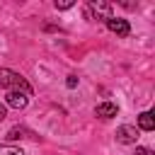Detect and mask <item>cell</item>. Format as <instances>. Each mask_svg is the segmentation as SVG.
Listing matches in <instances>:
<instances>
[{"label":"cell","mask_w":155,"mask_h":155,"mask_svg":"<svg viewBox=\"0 0 155 155\" xmlns=\"http://www.w3.org/2000/svg\"><path fill=\"white\" fill-rule=\"evenodd\" d=\"M0 87H5L7 92H24L27 97L31 94L29 82H27L19 73H15V70H10V68H0Z\"/></svg>","instance_id":"obj_1"},{"label":"cell","mask_w":155,"mask_h":155,"mask_svg":"<svg viewBox=\"0 0 155 155\" xmlns=\"http://www.w3.org/2000/svg\"><path fill=\"white\" fill-rule=\"evenodd\" d=\"M85 15L90 17V19H109L111 17V5L109 2H90L87 5V10H85Z\"/></svg>","instance_id":"obj_2"},{"label":"cell","mask_w":155,"mask_h":155,"mask_svg":"<svg viewBox=\"0 0 155 155\" xmlns=\"http://www.w3.org/2000/svg\"><path fill=\"white\" fill-rule=\"evenodd\" d=\"M116 140L124 143V145L136 143V140H138V128H136V126H128V124L119 126V128H116Z\"/></svg>","instance_id":"obj_3"},{"label":"cell","mask_w":155,"mask_h":155,"mask_svg":"<svg viewBox=\"0 0 155 155\" xmlns=\"http://www.w3.org/2000/svg\"><path fill=\"white\" fill-rule=\"evenodd\" d=\"M107 27H109V31H114L116 36H128V34H131L128 22H126V19H121V17H114V15L107 19Z\"/></svg>","instance_id":"obj_4"},{"label":"cell","mask_w":155,"mask_h":155,"mask_svg":"<svg viewBox=\"0 0 155 155\" xmlns=\"http://www.w3.org/2000/svg\"><path fill=\"white\" fill-rule=\"evenodd\" d=\"M27 102H29V97H27L24 92H7V94H5V104L12 107V109H24Z\"/></svg>","instance_id":"obj_5"},{"label":"cell","mask_w":155,"mask_h":155,"mask_svg":"<svg viewBox=\"0 0 155 155\" xmlns=\"http://www.w3.org/2000/svg\"><path fill=\"white\" fill-rule=\"evenodd\" d=\"M116 104H111V102H102V104H97V109H94V114L99 116V119H111V116H116Z\"/></svg>","instance_id":"obj_6"},{"label":"cell","mask_w":155,"mask_h":155,"mask_svg":"<svg viewBox=\"0 0 155 155\" xmlns=\"http://www.w3.org/2000/svg\"><path fill=\"white\" fill-rule=\"evenodd\" d=\"M138 128H140V131H153V128H155V119H153L150 111H143V114L138 116Z\"/></svg>","instance_id":"obj_7"},{"label":"cell","mask_w":155,"mask_h":155,"mask_svg":"<svg viewBox=\"0 0 155 155\" xmlns=\"http://www.w3.org/2000/svg\"><path fill=\"white\" fill-rule=\"evenodd\" d=\"M0 155H24L19 148H10V145H0Z\"/></svg>","instance_id":"obj_8"},{"label":"cell","mask_w":155,"mask_h":155,"mask_svg":"<svg viewBox=\"0 0 155 155\" xmlns=\"http://www.w3.org/2000/svg\"><path fill=\"white\" fill-rule=\"evenodd\" d=\"M22 133H27L24 128H10L7 131V140H17V138H22Z\"/></svg>","instance_id":"obj_9"},{"label":"cell","mask_w":155,"mask_h":155,"mask_svg":"<svg viewBox=\"0 0 155 155\" xmlns=\"http://www.w3.org/2000/svg\"><path fill=\"white\" fill-rule=\"evenodd\" d=\"M56 7H58V10H68V7H73V0H63V2H56Z\"/></svg>","instance_id":"obj_10"},{"label":"cell","mask_w":155,"mask_h":155,"mask_svg":"<svg viewBox=\"0 0 155 155\" xmlns=\"http://www.w3.org/2000/svg\"><path fill=\"white\" fill-rule=\"evenodd\" d=\"M65 85H68V87H75V85H78V78H75V75H68Z\"/></svg>","instance_id":"obj_11"},{"label":"cell","mask_w":155,"mask_h":155,"mask_svg":"<svg viewBox=\"0 0 155 155\" xmlns=\"http://www.w3.org/2000/svg\"><path fill=\"white\" fill-rule=\"evenodd\" d=\"M136 155H153L148 148H136Z\"/></svg>","instance_id":"obj_12"},{"label":"cell","mask_w":155,"mask_h":155,"mask_svg":"<svg viewBox=\"0 0 155 155\" xmlns=\"http://www.w3.org/2000/svg\"><path fill=\"white\" fill-rule=\"evenodd\" d=\"M5 116H7V107H5V104H2V102H0V121H2V119H5Z\"/></svg>","instance_id":"obj_13"}]
</instances>
